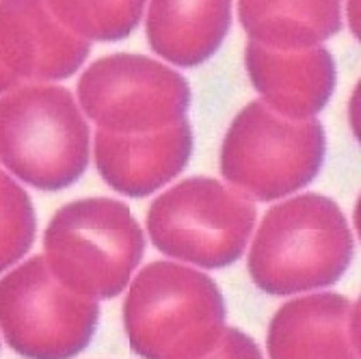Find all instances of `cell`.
Returning <instances> with one entry per match:
<instances>
[{"instance_id": "cell-12", "label": "cell", "mask_w": 361, "mask_h": 359, "mask_svg": "<svg viewBox=\"0 0 361 359\" xmlns=\"http://www.w3.org/2000/svg\"><path fill=\"white\" fill-rule=\"evenodd\" d=\"M245 65L262 102L286 119H314L336 89V63L322 46L273 50L249 42Z\"/></svg>"}, {"instance_id": "cell-3", "label": "cell", "mask_w": 361, "mask_h": 359, "mask_svg": "<svg viewBox=\"0 0 361 359\" xmlns=\"http://www.w3.org/2000/svg\"><path fill=\"white\" fill-rule=\"evenodd\" d=\"M0 162L39 190L76 184L89 165V126L74 95L52 83L0 95Z\"/></svg>"}, {"instance_id": "cell-11", "label": "cell", "mask_w": 361, "mask_h": 359, "mask_svg": "<svg viewBox=\"0 0 361 359\" xmlns=\"http://www.w3.org/2000/svg\"><path fill=\"white\" fill-rule=\"evenodd\" d=\"M192 152V130L186 119L143 135H115L97 130L93 160L102 180L128 197H147L176 180Z\"/></svg>"}, {"instance_id": "cell-9", "label": "cell", "mask_w": 361, "mask_h": 359, "mask_svg": "<svg viewBox=\"0 0 361 359\" xmlns=\"http://www.w3.org/2000/svg\"><path fill=\"white\" fill-rule=\"evenodd\" d=\"M91 44L65 28L46 0H0V61L22 83L74 76Z\"/></svg>"}, {"instance_id": "cell-8", "label": "cell", "mask_w": 361, "mask_h": 359, "mask_svg": "<svg viewBox=\"0 0 361 359\" xmlns=\"http://www.w3.org/2000/svg\"><path fill=\"white\" fill-rule=\"evenodd\" d=\"M82 113L106 133L143 135L186 119L190 87L176 70L143 54L93 61L78 85Z\"/></svg>"}, {"instance_id": "cell-2", "label": "cell", "mask_w": 361, "mask_h": 359, "mask_svg": "<svg viewBox=\"0 0 361 359\" xmlns=\"http://www.w3.org/2000/svg\"><path fill=\"white\" fill-rule=\"evenodd\" d=\"M126 336L143 359H200L225 331L223 292L212 277L180 262H152L123 301Z\"/></svg>"}, {"instance_id": "cell-1", "label": "cell", "mask_w": 361, "mask_h": 359, "mask_svg": "<svg viewBox=\"0 0 361 359\" xmlns=\"http://www.w3.org/2000/svg\"><path fill=\"white\" fill-rule=\"evenodd\" d=\"M355 251L340 206L320 193H303L273 206L253 234L247 269L273 297L314 292L338 284Z\"/></svg>"}, {"instance_id": "cell-15", "label": "cell", "mask_w": 361, "mask_h": 359, "mask_svg": "<svg viewBox=\"0 0 361 359\" xmlns=\"http://www.w3.org/2000/svg\"><path fill=\"white\" fill-rule=\"evenodd\" d=\"M52 16L74 35L91 42H119L133 35L147 0H46Z\"/></svg>"}, {"instance_id": "cell-4", "label": "cell", "mask_w": 361, "mask_h": 359, "mask_svg": "<svg viewBox=\"0 0 361 359\" xmlns=\"http://www.w3.org/2000/svg\"><path fill=\"white\" fill-rule=\"evenodd\" d=\"M145 251V234L123 202L87 197L65 204L44 234V260L65 286L93 301L128 288Z\"/></svg>"}, {"instance_id": "cell-5", "label": "cell", "mask_w": 361, "mask_h": 359, "mask_svg": "<svg viewBox=\"0 0 361 359\" xmlns=\"http://www.w3.org/2000/svg\"><path fill=\"white\" fill-rule=\"evenodd\" d=\"M324 152V130L316 117L286 119L255 100L227 128L219 158L221 176L251 202H277L318 176Z\"/></svg>"}, {"instance_id": "cell-7", "label": "cell", "mask_w": 361, "mask_h": 359, "mask_svg": "<svg viewBox=\"0 0 361 359\" xmlns=\"http://www.w3.org/2000/svg\"><path fill=\"white\" fill-rule=\"evenodd\" d=\"M100 320L97 301L65 288L35 255L0 279V334L26 359H72Z\"/></svg>"}, {"instance_id": "cell-16", "label": "cell", "mask_w": 361, "mask_h": 359, "mask_svg": "<svg viewBox=\"0 0 361 359\" xmlns=\"http://www.w3.org/2000/svg\"><path fill=\"white\" fill-rule=\"evenodd\" d=\"M37 219L28 193L9 174L0 171V273L28 253L35 241Z\"/></svg>"}, {"instance_id": "cell-17", "label": "cell", "mask_w": 361, "mask_h": 359, "mask_svg": "<svg viewBox=\"0 0 361 359\" xmlns=\"http://www.w3.org/2000/svg\"><path fill=\"white\" fill-rule=\"evenodd\" d=\"M200 359H264V357H262L251 336L234 327H225L216 346Z\"/></svg>"}, {"instance_id": "cell-14", "label": "cell", "mask_w": 361, "mask_h": 359, "mask_svg": "<svg viewBox=\"0 0 361 359\" xmlns=\"http://www.w3.org/2000/svg\"><path fill=\"white\" fill-rule=\"evenodd\" d=\"M238 18L249 42L305 50L342 28V0H238Z\"/></svg>"}, {"instance_id": "cell-6", "label": "cell", "mask_w": 361, "mask_h": 359, "mask_svg": "<svg viewBox=\"0 0 361 359\" xmlns=\"http://www.w3.org/2000/svg\"><path fill=\"white\" fill-rule=\"evenodd\" d=\"M257 212L251 200L214 178H188L147 210L154 247L182 264L227 269L245 253Z\"/></svg>"}, {"instance_id": "cell-10", "label": "cell", "mask_w": 361, "mask_h": 359, "mask_svg": "<svg viewBox=\"0 0 361 359\" xmlns=\"http://www.w3.org/2000/svg\"><path fill=\"white\" fill-rule=\"evenodd\" d=\"M271 359H359V301L312 292L283 303L271 318Z\"/></svg>"}, {"instance_id": "cell-18", "label": "cell", "mask_w": 361, "mask_h": 359, "mask_svg": "<svg viewBox=\"0 0 361 359\" xmlns=\"http://www.w3.org/2000/svg\"><path fill=\"white\" fill-rule=\"evenodd\" d=\"M18 85H20V80L5 68L3 61H0V95L7 93V91H11V89H16Z\"/></svg>"}, {"instance_id": "cell-13", "label": "cell", "mask_w": 361, "mask_h": 359, "mask_svg": "<svg viewBox=\"0 0 361 359\" xmlns=\"http://www.w3.org/2000/svg\"><path fill=\"white\" fill-rule=\"evenodd\" d=\"M229 24L232 0H149L145 32L158 56L195 68L221 48Z\"/></svg>"}]
</instances>
